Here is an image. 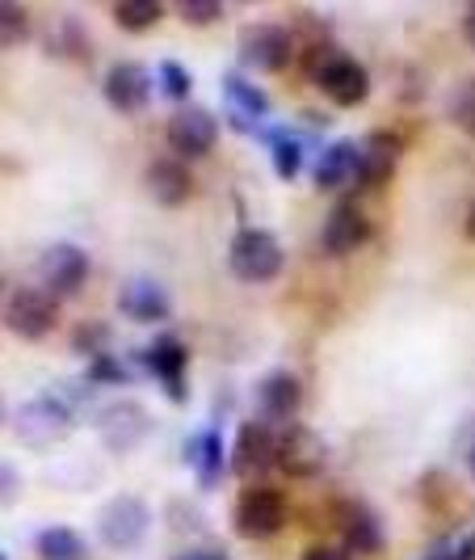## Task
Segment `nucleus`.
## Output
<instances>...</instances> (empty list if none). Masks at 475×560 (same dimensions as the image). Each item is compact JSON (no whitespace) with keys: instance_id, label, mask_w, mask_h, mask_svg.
I'll return each instance as SVG.
<instances>
[{"instance_id":"f257e3e1","label":"nucleus","mask_w":475,"mask_h":560,"mask_svg":"<svg viewBox=\"0 0 475 560\" xmlns=\"http://www.w3.org/2000/svg\"><path fill=\"white\" fill-rule=\"evenodd\" d=\"M308 72L311 81L324 89V97L333 102V106H363L366 97H370V77H366V68L358 59L341 56L333 47H311L308 51Z\"/></svg>"},{"instance_id":"39448f33","label":"nucleus","mask_w":475,"mask_h":560,"mask_svg":"<svg viewBox=\"0 0 475 560\" xmlns=\"http://www.w3.org/2000/svg\"><path fill=\"white\" fill-rule=\"evenodd\" d=\"M329 464V443L311 430V425H282L278 430V468L286 477L295 480H308L320 477Z\"/></svg>"},{"instance_id":"c85d7f7f","label":"nucleus","mask_w":475,"mask_h":560,"mask_svg":"<svg viewBox=\"0 0 475 560\" xmlns=\"http://www.w3.org/2000/svg\"><path fill=\"white\" fill-rule=\"evenodd\" d=\"M450 118H454V127H463L467 136H475V77L454 89V97H450Z\"/></svg>"},{"instance_id":"9d476101","label":"nucleus","mask_w":475,"mask_h":560,"mask_svg":"<svg viewBox=\"0 0 475 560\" xmlns=\"http://www.w3.org/2000/svg\"><path fill=\"white\" fill-rule=\"evenodd\" d=\"M143 366L152 371V380L165 388L168 400H177V405H186V363H190V354H186V346L177 341V337H156L147 350L140 354Z\"/></svg>"},{"instance_id":"2eb2a0df","label":"nucleus","mask_w":475,"mask_h":560,"mask_svg":"<svg viewBox=\"0 0 475 560\" xmlns=\"http://www.w3.org/2000/svg\"><path fill=\"white\" fill-rule=\"evenodd\" d=\"M224 110H227V122L236 127V131H261V122L270 118V102H265V93L249 84L240 72H227L224 77Z\"/></svg>"},{"instance_id":"f3484780","label":"nucleus","mask_w":475,"mask_h":560,"mask_svg":"<svg viewBox=\"0 0 475 560\" xmlns=\"http://www.w3.org/2000/svg\"><path fill=\"white\" fill-rule=\"evenodd\" d=\"M257 405H261V418L265 421H290L299 413V405H304V384L290 371H270L257 384Z\"/></svg>"},{"instance_id":"2f4dec72","label":"nucleus","mask_w":475,"mask_h":560,"mask_svg":"<svg viewBox=\"0 0 475 560\" xmlns=\"http://www.w3.org/2000/svg\"><path fill=\"white\" fill-rule=\"evenodd\" d=\"M102 341H106V325H102V320H88V325L76 329V337H72V346H76L81 354H88V359L106 354V350H102Z\"/></svg>"},{"instance_id":"dca6fc26","label":"nucleus","mask_w":475,"mask_h":560,"mask_svg":"<svg viewBox=\"0 0 475 560\" xmlns=\"http://www.w3.org/2000/svg\"><path fill=\"white\" fill-rule=\"evenodd\" d=\"M106 102H110L118 114H140L152 97V77L140 63H114L106 72Z\"/></svg>"},{"instance_id":"5701e85b","label":"nucleus","mask_w":475,"mask_h":560,"mask_svg":"<svg viewBox=\"0 0 475 560\" xmlns=\"http://www.w3.org/2000/svg\"><path fill=\"white\" fill-rule=\"evenodd\" d=\"M190 468H194L202 489H211L215 480L224 477V439H219V430H206L190 443Z\"/></svg>"},{"instance_id":"f704fd0d","label":"nucleus","mask_w":475,"mask_h":560,"mask_svg":"<svg viewBox=\"0 0 475 560\" xmlns=\"http://www.w3.org/2000/svg\"><path fill=\"white\" fill-rule=\"evenodd\" d=\"M173 560H227V557H219V552H181V557Z\"/></svg>"},{"instance_id":"7ed1b4c3","label":"nucleus","mask_w":475,"mask_h":560,"mask_svg":"<svg viewBox=\"0 0 475 560\" xmlns=\"http://www.w3.org/2000/svg\"><path fill=\"white\" fill-rule=\"evenodd\" d=\"M59 325V300L51 291H38V287H17L9 300H4V329L22 341H43L51 337Z\"/></svg>"},{"instance_id":"c756f323","label":"nucleus","mask_w":475,"mask_h":560,"mask_svg":"<svg viewBox=\"0 0 475 560\" xmlns=\"http://www.w3.org/2000/svg\"><path fill=\"white\" fill-rule=\"evenodd\" d=\"M177 13H181V22H190V26H215V22L224 18V4H219V0H181Z\"/></svg>"},{"instance_id":"f03ea898","label":"nucleus","mask_w":475,"mask_h":560,"mask_svg":"<svg viewBox=\"0 0 475 560\" xmlns=\"http://www.w3.org/2000/svg\"><path fill=\"white\" fill-rule=\"evenodd\" d=\"M282 253L278 236L261 232V228H245L231 236V249H227V266L240 282H274L282 275Z\"/></svg>"},{"instance_id":"9b49d317","label":"nucleus","mask_w":475,"mask_h":560,"mask_svg":"<svg viewBox=\"0 0 475 560\" xmlns=\"http://www.w3.org/2000/svg\"><path fill=\"white\" fill-rule=\"evenodd\" d=\"M38 270H43V282H47V291L63 300V295H76L88 279V253L81 245H68V241H59L51 249L43 253V261H38Z\"/></svg>"},{"instance_id":"ddd939ff","label":"nucleus","mask_w":475,"mask_h":560,"mask_svg":"<svg viewBox=\"0 0 475 560\" xmlns=\"http://www.w3.org/2000/svg\"><path fill=\"white\" fill-rule=\"evenodd\" d=\"M366 236H370V220L358 202H336L320 228V245L329 257H349L354 249H363Z\"/></svg>"},{"instance_id":"0eeeda50","label":"nucleus","mask_w":475,"mask_h":560,"mask_svg":"<svg viewBox=\"0 0 475 560\" xmlns=\"http://www.w3.org/2000/svg\"><path fill=\"white\" fill-rule=\"evenodd\" d=\"M290 59H295L290 30L261 22V26H249L240 34V63L249 72H282V68H290Z\"/></svg>"},{"instance_id":"20e7f679","label":"nucleus","mask_w":475,"mask_h":560,"mask_svg":"<svg viewBox=\"0 0 475 560\" xmlns=\"http://www.w3.org/2000/svg\"><path fill=\"white\" fill-rule=\"evenodd\" d=\"M231 527L245 539H270L286 527V502H282L278 489L270 485H252L245 489L236 505H231Z\"/></svg>"},{"instance_id":"4c0bfd02","label":"nucleus","mask_w":475,"mask_h":560,"mask_svg":"<svg viewBox=\"0 0 475 560\" xmlns=\"http://www.w3.org/2000/svg\"><path fill=\"white\" fill-rule=\"evenodd\" d=\"M434 560H454V557H434Z\"/></svg>"},{"instance_id":"7c9ffc66","label":"nucleus","mask_w":475,"mask_h":560,"mask_svg":"<svg viewBox=\"0 0 475 560\" xmlns=\"http://www.w3.org/2000/svg\"><path fill=\"white\" fill-rule=\"evenodd\" d=\"M127 380H131V371L118 363L114 354L88 359V384H127Z\"/></svg>"},{"instance_id":"412c9836","label":"nucleus","mask_w":475,"mask_h":560,"mask_svg":"<svg viewBox=\"0 0 475 560\" xmlns=\"http://www.w3.org/2000/svg\"><path fill=\"white\" fill-rule=\"evenodd\" d=\"M97 425H102L106 447L131 451L143 434H147V413H143L140 405H114V409H106V413L97 418Z\"/></svg>"},{"instance_id":"cd10ccee","label":"nucleus","mask_w":475,"mask_h":560,"mask_svg":"<svg viewBox=\"0 0 475 560\" xmlns=\"http://www.w3.org/2000/svg\"><path fill=\"white\" fill-rule=\"evenodd\" d=\"M156 84H161V93H165L168 102H186V97H190V89H194V77H190V68H186V63L165 59V63H161V72H156Z\"/></svg>"},{"instance_id":"6ab92c4d","label":"nucleus","mask_w":475,"mask_h":560,"mask_svg":"<svg viewBox=\"0 0 475 560\" xmlns=\"http://www.w3.org/2000/svg\"><path fill=\"white\" fill-rule=\"evenodd\" d=\"M400 140L395 136H370L363 143V177H358V190H383L392 182L395 165H400Z\"/></svg>"},{"instance_id":"c9c22d12","label":"nucleus","mask_w":475,"mask_h":560,"mask_svg":"<svg viewBox=\"0 0 475 560\" xmlns=\"http://www.w3.org/2000/svg\"><path fill=\"white\" fill-rule=\"evenodd\" d=\"M463 232H467V241H475V202H472V211H467V224H463Z\"/></svg>"},{"instance_id":"a211bd4d","label":"nucleus","mask_w":475,"mask_h":560,"mask_svg":"<svg viewBox=\"0 0 475 560\" xmlns=\"http://www.w3.org/2000/svg\"><path fill=\"white\" fill-rule=\"evenodd\" d=\"M147 195L156 207H181L186 198L194 195V177H190V168L181 165L177 156H161V161H152L147 168Z\"/></svg>"},{"instance_id":"f8f14e48","label":"nucleus","mask_w":475,"mask_h":560,"mask_svg":"<svg viewBox=\"0 0 475 560\" xmlns=\"http://www.w3.org/2000/svg\"><path fill=\"white\" fill-rule=\"evenodd\" d=\"M358 177H363V143L349 140L329 143L311 168L316 190H349V186H358Z\"/></svg>"},{"instance_id":"4be33fe9","label":"nucleus","mask_w":475,"mask_h":560,"mask_svg":"<svg viewBox=\"0 0 475 560\" xmlns=\"http://www.w3.org/2000/svg\"><path fill=\"white\" fill-rule=\"evenodd\" d=\"M341 535L349 552H379L383 548V523L375 518V510L349 502L341 505Z\"/></svg>"},{"instance_id":"aec40b11","label":"nucleus","mask_w":475,"mask_h":560,"mask_svg":"<svg viewBox=\"0 0 475 560\" xmlns=\"http://www.w3.org/2000/svg\"><path fill=\"white\" fill-rule=\"evenodd\" d=\"M122 316H131L135 325H156L168 316V295L152 279H131L118 295Z\"/></svg>"},{"instance_id":"4468645a","label":"nucleus","mask_w":475,"mask_h":560,"mask_svg":"<svg viewBox=\"0 0 475 560\" xmlns=\"http://www.w3.org/2000/svg\"><path fill=\"white\" fill-rule=\"evenodd\" d=\"M97 532L102 539L118 548V552H127V548H135L143 535H147V505L140 498H114L106 510H102V518H97Z\"/></svg>"},{"instance_id":"423d86ee","label":"nucleus","mask_w":475,"mask_h":560,"mask_svg":"<svg viewBox=\"0 0 475 560\" xmlns=\"http://www.w3.org/2000/svg\"><path fill=\"white\" fill-rule=\"evenodd\" d=\"M68 430H72V413H68V405L56 400V396H38V400H29V405H22V409L13 413V434H17L26 447L59 443Z\"/></svg>"},{"instance_id":"1a4fd4ad","label":"nucleus","mask_w":475,"mask_h":560,"mask_svg":"<svg viewBox=\"0 0 475 560\" xmlns=\"http://www.w3.org/2000/svg\"><path fill=\"white\" fill-rule=\"evenodd\" d=\"M231 468L240 477H261L270 468H278V430L265 421H245L231 447Z\"/></svg>"},{"instance_id":"6e6552de","label":"nucleus","mask_w":475,"mask_h":560,"mask_svg":"<svg viewBox=\"0 0 475 560\" xmlns=\"http://www.w3.org/2000/svg\"><path fill=\"white\" fill-rule=\"evenodd\" d=\"M219 140V118L202 106H181V110L168 118V148L186 161L206 156Z\"/></svg>"},{"instance_id":"393cba45","label":"nucleus","mask_w":475,"mask_h":560,"mask_svg":"<svg viewBox=\"0 0 475 560\" xmlns=\"http://www.w3.org/2000/svg\"><path fill=\"white\" fill-rule=\"evenodd\" d=\"M161 18H165V4H161V0H118V4H114V22L127 30V34L152 30Z\"/></svg>"},{"instance_id":"bb28decb","label":"nucleus","mask_w":475,"mask_h":560,"mask_svg":"<svg viewBox=\"0 0 475 560\" xmlns=\"http://www.w3.org/2000/svg\"><path fill=\"white\" fill-rule=\"evenodd\" d=\"M26 38H29L26 4H13V0H4V4H0V43H4V47H22Z\"/></svg>"},{"instance_id":"b1692460","label":"nucleus","mask_w":475,"mask_h":560,"mask_svg":"<svg viewBox=\"0 0 475 560\" xmlns=\"http://www.w3.org/2000/svg\"><path fill=\"white\" fill-rule=\"evenodd\" d=\"M34 548H38V560H88V548L72 527H47L34 539Z\"/></svg>"},{"instance_id":"a878e982","label":"nucleus","mask_w":475,"mask_h":560,"mask_svg":"<svg viewBox=\"0 0 475 560\" xmlns=\"http://www.w3.org/2000/svg\"><path fill=\"white\" fill-rule=\"evenodd\" d=\"M270 156H274V173H278L282 182H290L304 168V143L290 131H270Z\"/></svg>"},{"instance_id":"473e14b6","label":"nucleus","mask_w":475,"mask_h":560,"mask_svg":"<svg viewBox=\"0 0 475 560\" xmlns=\"http://www.w3.org/2000/svg\"><path fill=\"white\" fill-rule=\"evenodd\" d=\"M304 560H349V548H333V544H316L304 552Z\"/></svg>"},{"instance_id":"e433bc0d","label":"nucleus","mask_w":475,"mask_h":560,"mask_svg":"<svg viewBox=\"0 0 475 560\" xmlns=\"http://www.w3.org/2000/svg\"><path fill=\"white\" fill-rule=\"evenodd\" d=\"M472 472H475V447H472Z\"/></svg>"},{"instance_id":"72a5a7b5","label":"nucleus","mask_w":475,"mask_h":560,"mask_svg":"<svg viewBox=\"0 0 475 560\" xmlns=\"http://www.w3.org/2000/svg\"><path fill=\"white\" fill-rule=\"evenodd\" d=\"M463 38H467V47H475V4L463 13Z\"/></svg>"}]
</instances>
